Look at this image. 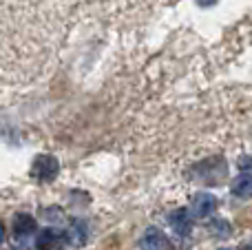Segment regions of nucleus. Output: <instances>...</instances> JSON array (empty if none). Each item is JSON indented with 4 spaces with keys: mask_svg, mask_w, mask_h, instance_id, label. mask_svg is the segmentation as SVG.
Here are the masks:
<instances>
[{
    "mask_svg": "<svg viewBox=\"0 0 252 250\" xmlns=\"http://www.w3.org/2000/svg\"><path fill=\"white\" fill-rule=\"evenodd\" d=\"M58 171H60V164L51 155H40L33 162V166H31V175L38 182H51L58 175Z\"/></svg>",
    "mask_w": 252,
    "mask_h": 250,
    "instance_id": "f257e3e1",
    "label": "nucleus"
},
{
    "mask_svg": "<svg viewBox=\"0 0 252 250\" xmlns=\"http://www.w3.org/2000/svg\"><path fill=\"white\" fill-rule=\"evenodd\" d=\"M215 208H217V197H215L213 193H197L195 197H192L190 202V215H195L197 219H206V217H210L215 213Z\"/></svg>",
    "mask_w": 252,
    "mask_h": 250,
    "instance_id": "f03ea898",
    "label": "nucleus"
},
{
    "mask_svg": "<svg viewBox=\"0 0 252 250\" xmlns=\"http://www.w3.org/2000/svg\"><path fill=\"white\" fill-rule=\"evenodd\" d=\"M168 224L179 237H184V235H188L192 230V217L186 208H177V211H173L168 215Z\"/></svg>",
    "mask_w": 252,
    "mask_h": 250,
    "instance_id": "7ed1b4c3",
    "label": "nucleus"
},
{
    "mask_svg": "<svg viewBox=\"0 0 252 250\" xmlns=\"http://www.w3.org/2000/svg\"><path fill=\"white\" fill-rule=\"evenodd\" d=\"M139 244H142V250H164L166 246H168V239H166V235L161 233L159 228L151 226V228L144 230Z\"/></svg>",
    "mask_w": 252,
    "mask_h": 250,
    "instance_id": "20e7f679",
    "label": "nucleus"
},
{
    "mask_svg": "<svg viewBox=\"0 0 252 250\" xmlns=\"http://www.w3.org/2000/svg\"><path fill=\"white\" fill-rule=\"evenodd\" d=\"M64 237L71 246H84V244H87V237H89V228L84 226V221H71V226L66 228Z\"/></svg>",
    "mask_w": 252,
    "mask_h": 250,
    "instance_id": "39448f33",
    "label": "nucleus"
},
{
    "mask_svg": "<svg viewBox=\"0 0 252 250\" xmlns=\"http://www.w3.org/2000/svg\"><path fill=\"white\" fill-rule=\"evenodd\" d=\"M35 230V219L31 215H27V213H18L16 217H13V235L16 237H29L31 233Z\"/></svg>",
    "mask_w": 252,
    "mask_h": 250,
    "instance_id": "423d86ee",
    "label": "nucleus"
},
{
    "mask_svg": "<svg viewBox=\"0 0 252 250\" xmlns=\"http://www.w3.org/2000/svg\"><path fill=\"white\" fill-rule=\"evenodd\" d=\"M60 233L53 228H44L42 233L35 237V248L38 250H56L58 246H60Z\"/></svg>",
    "mask_w": 252,
    "mask_h": 250,
    "instance_id": "0eeeda50",
    "label": "nucleus"
},
{
    "mask_svg": "<svg viewBox=\"0 0 252 250\" xmlns=\"http://www.w3.org/2000/svg\"><path fill=\"white\" fill-rule=\"evenodd\" d=\"M250 190H252L250 175H248V173H244V175L237 177L235 184H232V195H235V197H241V199H248L250 197Z\"/></svg>",
    "mask_w": 252,
    "mask_h": 250,
    "instance_id": "6e6552de",
    "label": "nucleus"
},
{
    "mask_svg": "<svg viewBox=\"0 0 252 250\" xmlns=\"http://www.w3.org/2000/svg\"><path fill=\"white\" fill-rule=\"evenodd\" d=\"M210 233L221 237V239H226L228 235H230V226H228L226 219H215V221H210Z\"/></svg>",
    "mask_w": 252,
    "mask_h": 250,
    "instance_id": "1a4fd4ad",
    "label": "nucleus"
},
{
    "mask_svg": "<svg viewBox=\"0 0 252 250\" xmlns=\"http://www.w3.org/2000/svg\"><path fill=\"white\" fill-rule=\"evenodd\" d=\"M4 235H7V230H4V224L0 221V246H2V242H4Z\"/></svg>",
    "mask_w": 252,
    "mask_h": 250,
    "instance_id": "9d476101",
    "label": "nucleus"
},
{
    "mask_svg": "<svg viewBox=\"0 0 252 250\" xmlns=\"http://www.w3.org/2000/svg\"><path fill=\"white\" fill-rule=\"evenodd\" d=\"M244 250H250V246H244Z\"/></svg>",
    "mask_w": 252,
    "mask_h": 250,
    "instance_id": "9b49d317",
    "label": "nucleus"
},
{
    "mask_svg": "<svg viewBox=\"0 0 252 250\" xmlns=\"http://www.w3.org/2000/svg\"><path fill=\"white\" fill-rule=\"evenodd\" d=\"M219 250H228V248H219Z\"/></svg>",
    "mask_w": 252,
    "mask_h": 250,
    "instance_id": "f8f14e48",
    "label": "nucleus"
}]
</instances>
